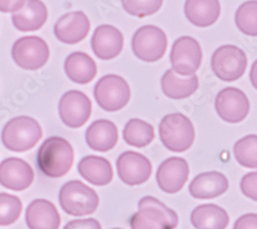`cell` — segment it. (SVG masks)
Wrapping results in <instances>:
<instances>
[{
    "instance_id": "cell-1",
    "label": "cell",
    "mask_w": 257,
    "mask_h": 229,
    "mask_svg": "<svg viewBox=\"0 0 257 229\" xmlns=\"http://www.w3.org/2000/svg\"><path fill=\"white\" fill-rule=\"evenodd\" d=\"M74 150L72 145L62 137L48 138L37 152V166L40 172L50 178L65 176L72 168Z\"/></svg>"
},
{
    "instance_id": "cell-2",
    "label": "cell",
    "mask_w": 257,
    "mask_h": 229,
    "mask_svg": "<svg viewBox=\"0 0 257 229\" xmlns=\"http://www.w3.org/2000/svg\"><path fill=\"white\" fill-rule=\"evenodd\" d=\"M138 207L128 222L131 229H175L178 225L176 212L154 196L142 197Z\"/></svg>"
},
{
    "instance_id": "cell-3",
    "label": "cell",
    "mask_w": 257,
    "mask_h": 229,
    "mask_svg": "<svg viewBox=\"0 0 257 229\" xmlns=\"http://www.w3.org/2000/svg\"><path fill=\"white\" fill-rule=\"evenodd\" d=\"M42 137V130L37 120L30 116H17L4 127L2 141L14 152H25L36 146Z\"/></svg>"
},
{
    "instance_id": "cell-4",
    "label": "cell",
    "mask_w": 257,
    "mask_h": 229,
    "mask_svg": "<svg viewBox=\"0 0 257 229\" xmlns=\"http://www.w3.org/2000/svg\"><path fill=\"white\" fill-rule=\"evenodd\" d=\"M160 138L164 146L172 152H184L194 144L196 132L190 119L182 113L167 114L160 123Z\"/></svg>"
},
{
    "instance_id": "cell-5",
    "label": "cell",
    "mask_w": 257,
    "mask_h": 229,
    "mask_svg": "<svg viewBox=\"0 0 257 229\" xmlns=\"http://www.w3.org/2000/svg\"><path fill=\"white\" fill-rule=\"evenodd\" d=\"M59 202L62 210L70 216L94 214L99 205L97 192L79 180L68 181L59 191Z\"/></svg>"
},
{
    "instance_id": "cell-6",
    "label": "cell",
    "mask_w": 257,
    "mask_h": 229,
    "mask_svg": "<svg viewBox=\"0 0 257 229\" xmlns=\"http://www.w3.org/2000/svg\"><path fill=\"white\" fill-rule=\"evenodd\" d=\"M94 97L103 110L115 112L125 107L130 102L131 89L121 76L107 74L101 77L95 85Z\"/></svg>"
},
{
    "instance_id": "cell-7",
    "label": "cell",
    "mask_w": 257,
    "mask_h": 229,
    "mask_svg": "<svg viewBox=\"0 0 257 229\" xmlns=\"http://www.w3.org/2000/svg\"><path fill=\"white\" fill-rule=\"evenodd\" d=\"M213 73L220 80L232 82L241 78L247 68L246 54L240 48L226 45L214 52L211 59Z\"/></svg>"
},
{
    "instance_id": "cell-8",
    "label": "cell",
    "mask_w": 257,
    "mask_h": 229,
    "mask_svg": "<svg viewBox=\"0 0 257 229\" xmlns=\"http://www.w3.org/2000/svg\"><path fill=\"white\" fill-rule=\"evenodd\" d=\"M12 57L20 68L37 70L47 64L50 49L46 41L38 36H24L14 44Z\"/></svg>"
},
{
    "instance_id": "cell-9",
    "label": "cell",
    "mask_w": 257,
    "mask_h": 229,
    "mask_svg": "<svg viewBox=\"0 0 257 229\" xmlns=\"http://www.w3.org/2000/svg\"><path fill=\"white\" fill-rule=\"evenodd\" d=\"M167 47L168 39L166 33L154 25H146L139 28L132 38L134 55L147 63H154L161 60L166 53Z\"/></svg>"
},
{
    "instance_id": "cell-10",
    "label": "cell",
    "mask_w": 257,
    "mask_h": 229,
    "mask_svg": "<svg viewBox=\"0 0 257 229\" xmlns=\"http://www.w3.org/2000/svg\"><path fill=\"white\" fill-rule=\"evenodd\" d=\"M202 48L194 37L182 36L176 39L170 54L172 70L179 76L195 75L201 66Z\"/></svg>"
},
{
    "instance_id": "cell-11",
    "label": "cell",
    "mask_w": 257,
    "mask_h": 229,
    "mask_svg": "<svg viewBox=\"0 0 257 229\" xmlns=\"http://www.w3.org/2000/svg\"><path fill=\"white\" fill-rule=\"evenodd\" d=\"M92 102L84 93L72 90L62 96L59 102V115L63 123L71 129H78L90 119Z\"/></svg>"
},
{
    "instance_id": "cell-12",
    "label": "cell",
    "mask_w": 257,
    "mask_h": 229,
    "mask_svg": "<svg viewBox=\"0 0 257 229\" xmlns=\"http://www.w3.org/2000/svg\"><path fill=\"white\" fill-rule=\"evenodd\" d=\"M215 109L222 120L228 123H238L247 117L250 103L243 91L229 87L217 94Z\"/></svg>"
},
{
    "instance_id": "cell-13",
    "label": "cell",
    "mask_w": 257,
    "mask_h": 229,
    "mask_svg": "<svg viewBox=\"0 0 257 229\" xmlns=\"http://www.w3.org/2000/svg\"><path fill=\"white\" fill-rule=\"evenodd\" d=\"M116 170L119 179L126 185L136 186L145 183L152 176L151 160L141 153L125 151L116 159Z\"/></svg>"
},
{
    "instance_id": "cell-14",
    "label": "cell",
    "mask_w": 257,
    "mask_h": 229,
    "mask_svg": "<svg viewBox=\"0 0 257 229\" xmlns=\"http://www.w3.org/2000/svg\"><path fill=\"white\" fill-rule=\"evenodd\" d=\"M189 166L184 158L173 156L164 160L157 171V182L166 193L179 192L188 180Z\"/></svg>"
},
{
    "instance_id": "cell-15",
    "label": "cell",
    "mask_w": 257,
    "mask_h": 229,
    "mask_svg": "<svg viewBox=\"0 0 257 229\" xmlns=\"http://www.w3.org/2000/svg\"><path fill=\"white\" fill-rule=\"evenodd\" d=\"M91 28L90 20L82 12H71L63 15L54 25L57 39L66 45H76L88 36Z\"/></svg>"
},
{
    "instance_id": "cell-16",
    "label": "cell",
    "mask_w": 257,
    "mask_h": 229,
    "mask_svg": "<svg viewBox=\"0 0 257 229\" xmlns=\"http://www.w3.org/2000/svg\"><path fill=\"white\" fill-rule=\"evenodd\" d=\"M34 172L31 165L18 157H9L0 163V184L7 189L22 191L31 186Z\"/></svg>"
},
{
    "instance_id": "cell-17",
    "label": "cell",
    "mask_w": 257,
    "mask_h": 229,
    "mask_svg": "<svg viewBox=\"0 0 257 229\" xmlns=\"http://www.w3.org/2000/svg\"><path fill=\"white\" fill-rule=\"evenodd\" d=\"M91 47L95 56L101 60H112L123 49V35L112 25H100L94 31Z\"/></svg>"
},
{
    "instance_id": "cell-18",
    "label": "cell",
    "mask_w": 257,
    "mask_h": 229,
    "mask_svg": "<svg viewBox=\"0 0 257 229\" xmlns=\"http://www.w3.org/2000/svg\"><path fill=\"white\" fill-rule=\"evenodd\" d=\"M227 178L219 172H206L196 176L188 186L189 193L197 199L215 198L228 189Z\"/></svg>"
},
{
    "instance_id": "cell-19",
    "label": "cell",
    "mask_w": 257,
    "mask_h": 229,
    "mask_svg": "<svg viewBox=\"0 0 257 229\" xmlns=\"http://www.w3.org/2000/svg\"><path fill=\"white\" fill-rule=\"evenodd\" d=\"M25 221L29 229H59L61 217L53 202L39 198L28 205Z\"/></svg>"
},
{
    "instance_id": "cell-20",
    "label": "cell",
    "mask_w": 257,
    "mask_h": 229,
    "mask_svg": "<svg viewBox=\"0 0 257 229\" xmlns=\"http://www.w3.org/2000/svg\"><path fill=\"white\" fill-rule=\"evenodd\" d=\"M48 9L41 0H27L24 7L12 16L16 29L23 32L37 31L48 20Z\"/></svg>"
},
{
    "instance_id": "cell-21",
    "label": "cell",
    "mask_w": 257,
    "mask_h": 229,
    "mask_svg": "<svg viewBox=\"0 0 257 229\" xmlns=\"http://www.w3.org/2000/svg\"><path fill=\"white\" fill-rule=\"evenodd\" d=\"M117 140V128L108 119L95 120L85 132V142L95 151L107 152L111 150L116 145Z\"/></svg>"
},
{
    "instance_id": "cell-22",
    "label": "cell",
    "mask_w": 257,
    "mask_h": 229,
    "mask_svg": "<svg viewBox=\"0 0 257 229\" xmlns=\"http://www.w3.org/2000/svg\"><path fill=\"white\" fill-rule=\"evenodd\" d=\"M79 175L95 186H105L113 179L112 165L105 157L88 155L77 164Z\"/></svg>"
},
{
    "instance_id": "cell-23",
    "label": "cell",
    "mask_w": 257,
    "mask_h": 229,
    "mask_svg": "<svg viewBox=\"0 0 257 229\" xmlns=\"http://www.w3.org/2000/svg\"><path fill=\"white\" fill-rule=\"evenodd\" d=\"M219 0H186L184 13L189 22L197 27H209L220 16Z\"/></svg>"
},
{
    "instance_id": "cell-24",
    "label": "cell",
    "mask_w": 257,
    "mask_h": 229,
    "mask_svg": "<svg viewBox=\"0 0 257 229\" xmlns=\"http://www.w3.org/2000/svg\"><path fill=\"white\" fill-rule=\"evenodd\" d=\"M64 70L67 77L78 85H87L97 75V65L93 58L83 52L70 54L64 63Z\"/></svg>"
},
{
    "instance_id": "cell-25",
    "label": "cell",
    "mask_w": 257,
    "mask_h": 229,
    "mask_svg": "<svg viewBox=\"0 0 257 229\" xmlns=\"http://www.w3.org/2000/svg\"><path fill=\"white\" fill-rule=\"evenodd\" d=\"M162 91L165 96L173 100H183L194 95L199 89L198 76L181 77L172 69H169L163 74L161 79Z\"/></svg>"
},
{
    "instance_id": "cell-26",
    "label": "cell",
    "mask_w": 257,
    "mask_h": 229,
    "mask_svg": "<svg viewBox=\"0 0 257 229\" xmlns=\"http://www.w3.org/2000/svg\"><path fill=\"white\" fill-rule=\"evenodd\" d=\"M190 222L196 229H225L229 222L228 214L214 203L198 205L190 214Z\"/></svg>"
},
{
    "instance_id": "cell-27",
    "label": "cell",
    "mask_w": 257,
    "mask_h": 229,
    "mask_svg": "<svg viewBox=\"0 0 257 229\" xmlns=\"http://www.w3.org/2000/svg\"><path fill=\"white\" fill-rule=\"evenodd\" d=\"M122 138L130 146L143 148L155 140V129L151 123L142 119L132 118L125 123Z\"/></svg>"
},
{
    "instance_id": "cell-28",
    "label": "cell",
    "mask_w": 257,
    "mask_h": 229,
    "mask_svg": "<svg viewBox=\"0 0 257 229\" xmlns=\"http://www.w3.org/2000/svg\"><path fill=\"white\" fill-rule=\"evenodd\" d=\"M233 153L237 161L249 169L257 168V136L248 135L235 142Z\"/></svg>"
},
{
    "instance_id": "cell-29",
    "label": "cell",
    "mask_w": 257,
    "mask_h": 229,
    "mask_svg": "<svg viewBox=\"0 0 257 229\" xmlns=\"http://www.w3.org/2000/svg\"><path fill=\"white\" fill-rule=\"evenodd\" d=\"M235 25L238 29L249 36L257 35V2L249 0L239 7L235 12Z\"/></svg>"
},
{
    "instance_id": "cell-30",
    "label": "cell",
    "mask_w": 257,
    "mask_h": 229,
    "mask_svg": "<svg viewBox=\"0 0 257 229\" xmlns=\"http://www.w3.org/2000/svg\"><path fill=\"white\" fill-rule=\"evenodd\" d=\"M22 213V201L15 195L0 193V226L15 223Z\"/></svg>"
},
{
    "instance_id": "cell-31",
    "label": "cell",
    "mask_w": 257,
    "mask_h": 229,
    "mask_svg": "<svg viewBox=\"0 0 257 229\" xmlns=\"http://www.w3.org/2000/svg\"><path fill=\"white\" fill-rule=\"evenodd\" d=\"M163 3L164 0H121V6L128 15L142 19L159 12Z\"/></svg>"
},
{
    "instance_id": "cell-32",
    "label": "cell",
    "mask_w": 257,
    "mask_h": 229,
    "mask_svg": "<svg viewBox=\"0 0 257 229\" xmlns=\"http://www.w3.org/2000/svg\"><path fill=\"white\" fill-rule=\"evenodd\" d=\"M243 194L250 199L257 200V172H251L243 176L240 183Z\"/></svg>"
},
{
    "instance_id": "cell-33",
    "label": "cell",
    "mask_w": 257,
    "mask_h": 229,
    "mask_svg": "<svg viewBox=\"0 0 257 229\" xmlns=\"http://www.w3.org/2000/svg\"><path fill=\"white\" fill-rule=\"evenodd\" d=\"M63 229H102L101 224L94 218L69 221Z\"/></svg>"
},
{
    "instance_id": "cell-34",
    "label": "cell",
    "mask_w": 257,
    "mask_h": 229,
    "mask_svg": "<svg viewBox=\"0 0 257 229\" xmlns=\"http://www.w3.org/2000/svg\"><path fill=\"white\" fill-rule=\"evenodd\" d=\"M233 229H257V215L250 213L241 216L235 221Z\"/></svg>"
},
{
    "instance_id": "cell-35",
    "label": "cell",
    "mask_w": 257,
    "mask_h": 229,
    "mask_svg": "<svg viewBox=\"0 0 257 229\" xmlns=\"http://www.w3.org/2000/svg\"><path fill=\"white\" fill-rule=\"evenodd\" d=\"M27 0H0V12L16 13L24 7Z\"/></svg>"
},
{
    "instance_id": "cell-36",
    "label": "cell",
    "mask_w": 257,
    "mask_h": 229,
    "mask_svg": "<svg viewBox=\"0 0 257 229\" xmlns=\"http://www.w3.org/2000/svg\"><path fill=\"white\" fill-rule=\"evenodd\" d=\"M112 229H121V228H112Z\"/></svg>"
}]
</instances>
